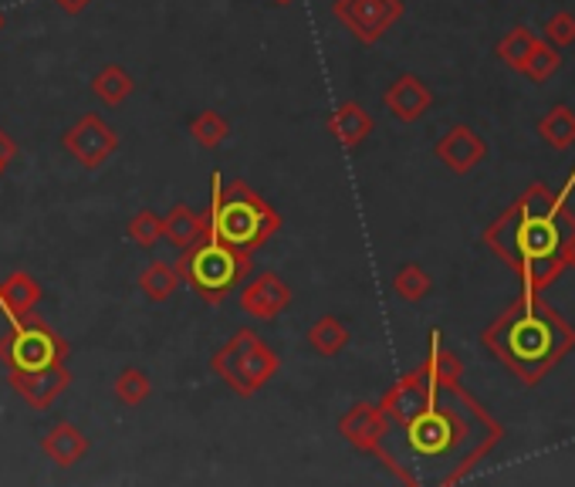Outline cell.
Returning <instances> with one entry per match:
<instances>
[{
  "label": "cell",
  "mask_w": 575,
  "mask_h": 487,
  "mask_svg": "<svg viewBox=\"0 0 575 487\" xmlns=\"http://www.w3.org/2000/svg\"><path fill=\"white\" fill-rule=\"evenodd\" d=\"M210 187H214V200H210V210H207L210 224L217 227V234L230 248L254 254L282 230V213L254 187H248L245 179H234L227 187H221V173H214L210 176Z\"/></svg>",
  "instance_id": "4"
},
{
  "label": "cell",
  "mask_w": 575,
  "mask_h": 487,
  "mask_svg": "<svg viewBox=\"0 0 575 487\" xmlns=\"http://www.w3.org/2000/svg\"><path fill=\"white\" fill-rule=\"evenodd\" d=\"M339 434L349 447L362 450L376 457V461H383L392 474H397L403 484H416V477L410 471L400 467V461L386 450V434H389V420L386 413L379 410V403H355L352 410L342 413L339 420Z\"/></svg>",
  "instance_id": "8"
},
{
  "label": "cell",
  "mask_w": 575,
  "mask_h": 487,
  "mask_svg": "<svg viewBox=\"0 0 575 487\" xmlns=\"http://www.w3.org/2000/svg\"><path fill=\"white\" fill-rule=\"evenodd\" d=\"M0 30H4V14H0Z\"/></svg>",
  "instance_id": "36"
},
{
  "label": "cell",
  "mask_w": 575,
  "mask_h": 487,
  "mask_svg": "<svg viewBox=\"0 0 575 487\" xmlns=\"http://www.w3.org/2000/svg\"><path fill=\"white\" fill-rule=\"evenodd\" d=\"M538 139H545V146H552L559 152L575 146V112L568 105H552L538 118Z\"/></svg>",
  "instance_id": "22"
},
{
  "label": "cell",
  "mask_w": 575,
  "mask_h": 487,
  "mask_svg": "<svg viewBox=\"0 0 575 487\" xmlns=\"http://www.w3.org/2000/svg\"><path fill=\"white\" fill-rule=\"evenodd\" d=\"M535 45H538V35H535V30L525 27V24H518V27H511L508 35L498 41L495 54L501 58V65H508L511 72H525V61L532 58Z\"/></svg>",
  "instance_id": "23"
},
{
  "label": "cell",
  "mask_w": 575,
  "mask_h": 487,
  "mask_svg": "<svg viewBox=\"0 0 575 487\" xmlns=\"http://www.w3.org/2000/svg\"><path fill=\"white\" fill-rule=\"evenodd\" d=\"M559 68H562V48H555V45H549V41L538 38L532 58L525 61V72H522V75H525L528 82L541 85V82H549Z\"/></svg>",
  "instance_id": "29"
},
{
  "label": "cell",
  "mask_w": 575,
  "mask_h": 487,
  "mask_svg": "<svg viewBox=\"0 0 575 487\" xmlns=\"http://www.w3.org/2000/svg\"><path fill=\"white\" fill-rule=\"evenodd\" d=\"M555 207H559V193H552L545 183H532L480 234L484 248L518 274L522 288L528 291H545L568 271L562 234L555 224Z\"/></svg>",
  "instance_id": "2"
},
{
  "label": "cell",
  "mask_w": 575,
  "mask_h": 487,
  "mask_svg": "<svg viewBox=\"0 0 575 487\" xmlns=\"http://www.w3.org/2000/svg\"><path fill=\"white\" fill-rule=\"evenodd\" d=\"M62 146L78 166L99 170L112 160V152L118 149V133L109 126L102 115L85 112L75 126L62 136Z\"/></svg>",
  "instance_id": "10"
},
{
  "label": "cell",
  "mask_w": 575,
  "mask_h": 487,
  "mask_svg": "<svg viewBox=\"0 0 575 487\" xmlns=\"http://www.w3.org/2000/svg\"><path fill=\"white\" fill-rule=\"evenodd\" d=\"M190 136L203 149H217L230 136V122L214 109H203L197 118H190Z\"/></svg>",
  "instance_id": "28"
},
{
  "label": "cell",
  "mask_w": 575,
  "mask_h": 487,
  "mask_svg": "<svg viewBox=\"0 0 575 487\" xmlns=\"http://www.w3.org/2000/svg\"><path fill=\"white\" fill-rule=\"evenodd\" d=\"M332 14L359 45H376L403 17V0H336Z\"/></svg>",
  "instance_id": "9"
},
{
  "label": "cell",
  "mask_w": 575,
  "mask_h": 487,
  "mask_svg": "<svg viewBox=\"0 0 575 487\" xmlns=\"http://www.w3.org/2000/svg\"><path fill=\"white\" fill-rule=\"evenodd\" d=\"M420 365L427 370V376L437 386H453V383L464 379V362L458 359V352L443 346L440 328H430V335H427V355H423Z\"/></svg>",
  "instance_id": "19"
},
{
  "label": "cell",
  "mask_w": 575,
  "mask_h": 487,
  "mask_svg": "<svg viewBox=\"0 0 575 487\" xmlns=\"http://www.w3.org/2000/svg\"><path fill=\"white\" fill-rule=\"evenodd\" d=\"M133 91H136V78L123 65H105L92 78V96L102 105H109V109H118V105H123L133 96Z\"/></svg>",
  "instance_id": "21"
},
{
  "label": "cell",
  "mask_w": 575,
  "mask_h": 487,
  "mask_svg": "<svg viewBox=\"0 0 575 487\" xmlns=\"http://www.w3.org/2000/svg\"><path fill=\"white\" fill-rule=\"evenodd\" d=\"M203 227H207V213H200L187 203H176L163 217V237L179 251L190 248V244L203 234Z\"/></svg>",
  "instance_id": "20"
},
{
  "label": "cell",
  "mask_w": 575,
  "mask_h": 487,
  "mask_svg": "<svg viewBox=\"0 0 575 487\" xmlns=\"http://www.w3.org/2000/svg\"><path fill=\"white\" fill-rule=\"evenodd\" d=\"M72 346L58 335L48 322L35 319L32 312L11 322V328L0 335V362L8 365V373H27V370H45V365L65 362Z\"/></svg>",
  "instance_id": "7"
},
{
  "label": "cell",
  "mask_w": 575,
  "mask_h": 487,
  "mask_svg": "<svg viewBox=\"0 0 575 487\" xmlns=\"http://www.w3.org/2000/svg\"><path fill=\"white\" fill-rule=\"evenodd\" d=\"M383 105L386 112L397 118V122H420L423 115H427L434 109V91L430 85L423 82L420 75H400L397 82H392L386 91H383Z\"/></svg>",
  "instance_id": "15"
},
{
  "label": "cell",
  "mask_w": 575,
  "mask_h": 487,
  "mask_svg": "<svg viewBox=\"0 0 575 487\" xmlns=\"http://www.w3.org/2000/svg\"><path fill=\"white\" fill-rule=\"evenodd\" d=\"M480 346L518 383L538 386L575 349V325L562 319L541 291L522 288V295L480 332Z\"/></svg>",
  "instance_id": "3"
},
{
  "label": "cell",
  "mask_w": 575,
  "mask_h": 487,
  "mask_svg": "<svg viewBox=\"0 0 575 487\" xmlns=\"http://www.w3.org/2000/svg\"><path fill=\"white\" fill-rule=\"evenodd\" d=\"M112 392H115V400L123 407H139V403L149 400V396H153V379H149L139 365H126V370L115 376Z\"/></svg>",
  "instance_id": "27"
},
{
  "label": "cell",
  "mask_w": 575,
  "mask_h": 487,
  "mask_svg": "<svg viewBox=\"0 0 575 487\" xmlns=\"http://www.w3.org/2000/svg\"><path fill=\"white\" fill-rule=\"evenodd\" d=\"M434 157L450 170V173H471L474 166H480L484 160H488V142H484L480 133H474L471 126H453L447 129L437 146H434Z\"/></svg>",
  "instance_id": "14"
},
{
  "label": "cell",
  "mask_w": 575,
  "mask_h": 487,
  "mask_svg": "<svg viewBox=\"0 0 575 487\" xmlns=\"http://www.w3.org/2000/svg\"><path fill=\"white\" fill-rule=\"evenodd\" d=\"M14 160H17V139L0 129V173H4Z\"/></svg>",
  "instance_id": "33"
},
{
  "label": "cell",
  "mask_w": 575,
  "mask_h": 487,
  "mask_svg": "<svg viewBox=\"0 0 575 487\" xmlns=\"http://www.w3.org/2000/svg\"><path fill=\"white\" fill-rule=\"evenodd\" d=\"M88 437L78 430L75 423H54L51 430L41 437V453L48 457L51 464L58 467H75L85 461V453H88Z\"/></svg>",
  "instance_id": "16"
},
{
  "label": "cell",
  "mask_w": 575,
  "mask_h": 487,
  "mask_svg": "<svg viewBox=\"0 0 575 487\" xmlns=\"http://www.w3.org/2000/svg\"><path fill=\"white\" fill-rule=\"evenodd\" d=\"M210 370H214V376H221V383H227L237 396H258L282 370V355L271 349L254 328H240L210 355Z\"/></svg>",
  "instance_id": "6"
},
{
  "label": "cell",
  "mask_w": 575,
  "mask_h": 487,
  "mask_svg": "<svg viewBox=\"0 0 575 487\" xmlns=\"http://www.w3.org/2000/svg\"><path fill=\"white\" fill-rule=\"evenodd\" d=\"M403 434L407 447L423 461H453L440 484H461L504 437L501 423L461 383L437 386L434 403L413 416Z\"/></svg>",
  "instance_id": "1"
},
{
  "label": "cell",
  "mask_w": 575,
  "mask_h": 487,
  "mask_svg": "<svg viewBox=\"0 0 575 487\" xmlns=\"http://www.w3.org/2000/svg\"><path fill=\"white\" fill-rule=\"evenodd\" d=\"M349 325L342 322V319H336V315H322L312 328H309V346L318 352V355H325V359H332V355H339L346 346H349Z\"/></svg>",
  "instance_id": "24"
},
{
  "label": "cell",
  "mask_w": 575,
  "mask_h": 487,
  "mask_svg": "<svg viewBox=\"0 0 575 487\" xmlns=\"http://www.w3.org/2000/svg\"><path fill=\"white\" fill-rule=\"evenodd\" d=\"M291 288L285 278H278L275 271H267V274H258V278L240 291V312L251 315V319H261V322H271V319H278L282 312L291 309Z\"/></svg>",
  "instance_id": "13"
},
{
  "label": "cell",
  "mask_w": 575,
  "mask_h": 487,
  "mask_svg": "<svg viewBox=\"0 0 575 487\" xmlns=\"http://www.w3.org/2000/svg\"><path fill=\"white\" fill-rule=\"evenodd\" d=\"M555 224H559V234H562V251H565V261H568V267H575V213H572V207H568V197H565V193H559Z\"/></svg>",
  "instance_id": "32"
},
{
  "label": "cell",
  "mask_w": 575,
  "mask_h": 487,
  "mask_svg": "<svg viewBox=\"0 0 575 487\" xmlns=\"http://www.w3.org/2000/svg\"><path fill=\"white\" fill-rule=\"evenodd\" d=\"M271 4H278V8H288V4H295V0H271Z\"/></svg>",
  "instance_id": "35"
},
{
  "label": "cell",
  "mask_w": 575,
  "mask_h": 487,
  "mask_svg": "<svg viewBox=\"0 0 575 487\" xmlns=\"http://www.w3.org/2000/svg\"><path fill=\"white\" fill-rule=\"evenodd\" d=\"M325 129L339 139V146L355 149L373 136V115L359 102H342L336 112L325 118Z\"/></svg>",
  "instance_id": "17"
},
{
  "label": "cell",
  "mask_w": 575,
  "mask_h": 487,
  "mask_svg": "<svg viewBox=\"0 0 575 487\" xmlns=\"http://www.w3.org/2000/svg\"><path fill=\"white\" fill-rule=\"evenodd\" d=\"M434 396H437V383L427 376V370H423V365H416L413 373L400 376V383H392L383 392L379 410L386 413L389 423L407 426L413 416H420L423 410L434 403Z\"/></svg>",
  "instance_id": "11"
},
{
  "label": "cell",
  "mask_w": 575,
  "mask_h": 487,
  "mask_svg": "<svg viewBox=\"0 0 575 487\" xmlns=\"http://www.w3.org/2000/svg\"><path fill=\"white\" fill-rule=\"evenodd\" d=\"M176 271H179V282L190 291H197L207 304H221L251 274V254L230 248L217 234V227L210 224V213H207L203 234L190 248H184V254L176 261Z\"/></svg>",
  "instance_id": "5"
},
{
  "label": "cell",
  "mask_w": 575,
  "mask_h": 487,
  "mask_svg": "<svg viewBox=\"0 0 575 487\" xmlns=\"http://www.w3.org/2000/svg\"><path fill=\"white\" fill-rule=\"evenodd\" d=\"M14 392L32 410H51L54 400L72 386V373L65 362L45 365V370H27V373H8Z\"/></svg>",
  "instance_id": "12"
},
{
  "label": "cell",
  "mask_w": 575,
  "mask_h": 487,
  "mask_svg": "<svg viewBox=\"0 0 575 487\" xmlns=\"http://www.w3.org/2000/svg\"><path fill=\"white\" fill-rule=\"evenodd\" d=\"M541 41H549V45H555V48L575 45V14H572V11L552 14L549 21H545V27H541Z\"/></svg>",
  "instance_id": "31"
},
{
  "label": "cell",
  "mask_w": 575,
  "mask_h": 487,
  "mask_svg": "<svg viewBox=\"0 0 575 487\" xmlns=\"http://www.w3.org/2000/svg\"><path fill=\"white\" fill-rule=\"evenodd\" d=\"M45 298V288L32 278L27 271H14L11 278L0 285V315L8 322L35 312V304Z\"/></svg>",
  "instance_id": "18"
},
{
  "label": "cell",
  "mask_w": 575,
  "mask_h": 487,
  "mask_svg": "<svg viewBox=\"0 0 575 487\" xmlns=\"http://www.w3.org/2000/svg\"><path fill=\"white\" fill-rule=\"evenodd\" d=\"M54 4H58V11H65V14H82V11H88V8H92L96 4V0H54Z\"/></svg>",
  "instance_id": "34"
},
{
  "label": "cell",
  "mask_w": 575,
  "mask_h": 487,
  "mask_svg": "<svg viewBox=\"0 0 575 487\" xmlns=\"http://www.w3.org/2000/svg\"><path fill=\"white\" fill-rule=\"evenodd\" d=\"M129 240L136 244V248H157L160 237H163V217L153 210H139L129 217V227H126Z\"/></svg>",
  "instance_id": "30"
},
{
  "label": "cell",
  "mask_w": 575,
  "mask_h": 487,
  "mask_svg": "<svg viewBox=\"0 0 575 487\" xmlns=\"http://www.w3.org/2000/svg\"><path fill=\"white\" fill-rule=\"evenodd\" d=\"M179 288V271L176 264H166V261H149L142 271H139V291L149 298V301H166L173 298Z\"/></svg>",
  "instance_id": "25"
},
{
  "label": "cell",
  "mask_w": 575,
  "mask_h": 487,
  "mask_svg": "<svg viewBox=\"0 0 575 487\" xmlns=\"http://www.w3.org/2000/svg\"><path fill=\"white\" fill-rule=\"evenodd\" d=\"M392 291H397L400 301L416 304V301H423V298H427V295L434 291V282H430L427 267L410 261V264H403L397 274H392Z\"/></svg>",
  "instance_id": "26"
}]
</instances>
